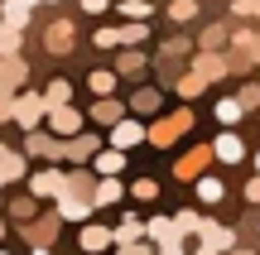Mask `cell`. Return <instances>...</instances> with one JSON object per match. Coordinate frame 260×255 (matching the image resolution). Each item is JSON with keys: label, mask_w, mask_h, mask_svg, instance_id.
<instances>
[{"label": "cell", "mask_w": 260, "mask_h": 255, "mask_svg": "<svg viewBox=\"0 0 260 255\" xmlns=\"http://www.w3.org/2000/svg\"><path fill=\"white\" fill-rule=\"evenodd\" d=\"M44 116H48V101L39 92H19L15 96V125H19V130H39Z\"/></svg>", "instance_id": "6da1fadb"}, {"label": "cell", "mask_w": 260, "mask_h": 255, "mask_svg": "<svg viewBox=\"0 0 260 255\" xmlns=\"http://www.w3.org/2000/svg\"><path fill=\"white\" fill-rule=\"evenodd\" d=\"M188 125H193V111H174L169 121H154V125H149L145 140H149V144H159V150H169V144H174L178 135L188 130Z\"/></svg>", "instance_id": "7a4b0ae2"}, {"label": "cell", "mask_w": 260, "mask_h": 255, "mask_svg": "<svg viewBox=\"0 0 260 255\" xmlns=\"http://www.w3.org/2000/svg\"><path fill=\"white\" fill-rule=\"evenodd\" d=\"M44 121H48V130H53V135H63V140H68V135H77V130H82V111H77V106H48V116H44Z\"/></svg>", "instance_id": "3957f363"}, {"label": "cell", "mask_w": 260, "mask_h": 255, "mask_svg": "<svg viewBox=\"0 0 260 255\" xmlns=\"http://www.w3.org/2000/svg\"><path fill=\"white\" fill-rule=\"evenodd\" d=\"M29 154L34 159H48V164H58L63 159V135H53V130H29Z\"/></svg>", "instance_id": "277c9868"}, {"label": "cell", "mask_w": 260, "mask_h": 255, "mask_svg": "<svg viewBox=\"0 0 260 255\" xmlns=\"http://www.w3.org/2000/svg\"><path fill=\"white\" fill-rule=\"evenodd\" d=\"M63 183H68V173L53 169V164H48V169H39V173H29V193H34V198H58V193H63Z\"/></svg>", "instance_id": "5b68a950"}, {"label": "cell", "mask_w": 260, "mask_h": 255, "mask_svg": "<svg viewBox=\"0 0 260 255\" xmlns=\"http://www.w3.org/2000/svg\"><path fill=\"white\" fill-rule=\"evenodd\" d=\"M96 150H102V140L87 135V130H77V135H68V140H63V159H73V164H92Z\"/></svg>", "instance_id": "8992f818"}, {"label": "cell", "mask_w": 260, "mask_h": 255, "mask_svg": "<svg viewBox=\"0 0 260 255\" xmlns=\"http://www.w3.org/2000/svg\"><path fill=\"white\" fill-rule=\"evenodd\" d=\"M145 125H140V121H130V116H121V121H116L111 125V144H116V150H135V144H145Z\"/></svg>", "instance_id": "52a82bcc"}, {"label": "cell", "mask_w": 260, "mask_h": 255, "mask_svg": "<svg viewBox=\"0 0 260 255\" xmlns=\"http://www.w3.org/2000/svg\"><path fill=\"white\" fill-rule=\"evenodd\" d=\"M193 72L203 77V82H217V77H226L232 67H226V58L217 53V48H203V53L193 58Z\"/></svg>", "instance_id": "ba28073f"}, {"label": "cell", "mask_w": 260, "mask_h": 255, "mask_svg": "<svg viewBox=\"0 0 260 255\" xmlns=\"http://www.w3.org/2000/svg\"><path fill=\"white\" fill-rule=\"evenodd\" d=\"M212 159H222V164H241V159H246L241 135H236V130H222V135L212 140Z\"/></svg>", "instance_id": "9c48e42d"}, {"label": "cell", "mask_w": 260, "mask_h": 255, "mask_svg": "<svg viewBox=\"0 0 260 255\" xmlns=\"http://www.w3.org/2000/svg\"><path fill=\"white\" fill-rule=\"evenodd\" d=\"M58 217H68V222H87V217H92V198H77V193H58Z\"/></svg>", "instance_id": "30bf717a"}, {"label": "cell", "mask_w": 260, "mask_h": 255, "mask_svg": "<svg viewBox=\"0 0 260 255\" xmlns=\"http://www.w3.org/2000/svg\"><path fill=\"white\" fill-rule=\"evenodd\" d=\"M121 169H125V150H116V144L92 154V173H96V178H116Z\"/></svg>", "instance_id": "8fae6325"}, {"label": "cell", "mask_w": 260, "mask_h": 255, "mask_svg": "<svg viewBox=\"0 0 260 255\" xmlns=\"http://www.w3.org/2000/svg\"><path fill=\"white\" fill-rule=\"evenodd\" d=\"M58 222H63V217H58V212H48V217L29 222V227H24V241H29V246H48V241L58 236Z\"/></svg>", "instance_id": "7c38bea8"}, {"label": "cell", "mask_w": 260, "mask_h": 255, "mask_svg": "<svg viewBox=\"0 0 260 255\" xmlns=\"http://www.w3.org/2000/svg\"><path fill=\"white\" fill-rule=\"evenodd\" d=\"M77 246H82L87 255H102L106 246H116V241H111V231H106V227H96V222H87V227L77 231Z\"/></svg>", "instance_id": "4fadbf2b"}, {"label": "cell", "mask_w": 260, "mask_h": 255, "mask_svg": "<svg viewBox=\"0 0 260 255\" xmlns=\"http://www.w3.org/2000/svg\"><path fill=\"white\" fill-rule=\"evenodd\" d=\"M44 44H48V53H73V19H53Z\"/></svg>", "instance_id": "5bb4252c"}, {"label": "cell", "mask_w": 260, "mask_h": 255, "mask_svg": "<svg viewBox=\"0 0 260 255\" xmlns=\"http://www.w3.org/2000/svg\"><path fill=\"white\" fill-rule=\"evenodd\" d=\"M24 77H29V63L19 53H10L5 63H0V87H5V92H15V87H24Z\"/></svg>", "instance_id": "9a60e30c"}, {"label": "cell", "mask_w": 260, "mask_h": 255, "mask_svg": "<svg viewBox=\"0 0 260 255\" xmlns=\"http://www.w3.org/2000/svg\"><path fill=\"white\" fill-rule=\"evenodd\" d=\"M207 159H212V144H198V150L193 154H183V159H178V178H198V173H203L207 169Z\"/></svg>", "instance_id": "2e32d148"}, {"label": "cell", "mask_w": 260, "mask_h": 255, "mask_svg": "<svg viewBox=\"0 0 260 255\" xmlns=\"http://www.w3.org/2000/svg\"><path fill=\"white\" fill-rule=\"evenodd\" d=\"M125 183L121 178H96V193H92V207H111V202H121Z\"/></svg>", "instance_id": "e0dca14e"}, {"label": "cell", "mask_w": 260, "mask_h": 255, "mask_svg": "<svg viewBox=\"0 0 260 255\" xmlns=\"http://www.w3.org/2000/svg\"><path fill=\"white\" fill-rule=\"evenodd\" d=\"M121 116H125V106L116 101V96H102V101L92 106V121H96V125H116Z\"/></svg>", "instance_id": "ac0fdd59"}, {"label": "cell", "mask_w": 260, "mask_h": 255, "mask_svg": "<svg viewBox=\"0 0 260 255\" xmlns=\"http://www.w3.org/2000/svg\"><path fill=\"white\" fill-rule=\"evenodd\" d=\"M203 241H207V246H212V250H232L236 246V236H232V231H226V227H217V222H207V227H203Z\"/></svg>", "instance_id": "d6986e66"}, {"label": "cell", "mask_w": 260, "mask_h": 255, "mask_svg": "<svg viewBox=\"0 0 260 255\" xmlns=\"http://www.w3.org/2000/svg\"><path fill=\"white\" fill-rule=\"evenodd\" d=\"M236 39V53H246V63H260V34H255V29H241V34H232Z\"/></svg>", "instance_id": "ffe728a7"}, {"label": "cell", "mask_w": 260, "mask_h": 255, "mask_svg": "<svg viewBox=\"0 0 260 255\" xmlns=\"http://www.w3.org/2000/svg\"><path fill=\"white\" fill-rule=\"evenodd\" d=\"M15 178H24V159H19V154H10V150H0V188H5V183H15Z\"/></svg>", "instance_id": "44dd1931"}, {"label": "cell", "mask_w": 260, "mask_h": 255, "mask_svg": "<svg viewBox=\"0 0 260 255\" xmlns=\"http://www.w3.org/2000/svg\"><path fill=\"white\" fill-rule=\"evenodd\" d=\"M140 236H145V222H140V217H125L121 227L111 231V241H116V246H130V241H140Z\"/></svg>", "instance_id": "7402d4cb"}, {"label": "cell", "mask_w": 260, "mask_h": 255, "mask_svg": "<svg viewBox=\"0 0 260 255\" xmlns=\"http://www.w3.org/2000/svg\"><path fill=\"white\" fill-rule=\"evenodd\" d=\"M241 116H246L241 96H222V101H217V121H222V125H236Z\"/></svg>", "instance_id": "603a6c76"}, {"label": "cell", "mask_w": 260, "mask_h": 255, "mask_svg": "<svg viewBox=\"0 0 260 255\" xmlns=\"http://www.w3.org/2000/svg\"><path fill=\"white\" fill-rule=\"evenodd\" d=\"M203 227H207V217H198V212H174V231L178 236H203Z\"/></svg>", "instance_id": "cb8c5ba5"}, {"label": "cell", "mask_w": 260, "mask_h": 255, "mask_svg": "<svg viewBox=\"0 0 260 255\" xmlns=\"http://www.w3.org/2000/svg\"><path fill=\"white\" fill-rule=\"evenodd\" d=\"M145 72V53H135V48H125L121 58H116V77H135Z\"/></svg>", "instance_id": "d4e9b609"}, {"label": "cell", "mask_w": 260, "mask_h": 255, "mask_svg": "<svg viewBox=\"0 0 260 255\" xmlns=\"http://www.w3.org/2000/svg\"><path fill=\"white\" fill-rule=\"evenodd\" d=\"M130 111H135V116H154L159 111V92H154V87L135 92V96H130Z\"/></svg>", "instance_id": "484cf974"}, {"label": "cell", "mask_w": 260, "mask_h": 255, "mask_svg": "<svg viewBox=\"0 0 260 255\" xmlns=\"http://www.w3.org/2000/svg\"><path fill=\"white\" fill-rule=\"evenodd\" d=\"M87 87H92L96 96H111V92H116V67H102V72H92V77H87Z\"/></svg>", "instance_id": "4316f807"}, {"label": "cell", "mask_w": 260, "mask_h": 255, "mask_svg": "<svg viewBox=\"0 0 260 255\" xmlns=\"http://www.w3.org/2000/svg\"><path fill=\"white\" fill-rule=\"evenodd\" d=\"M145 34H149V24H145V19H125V24H121V44H125V48L145 44Z\"/></svg>", "instance_id": "83f0119b"}, {"label": "cell", "mask_w": 260, "mask_h": 255, "mask_svg": "<svg viewBox=\"0 0 260 255\" xmlns=\"http://www.w3.org/2000/svg\"><path fill=\"white\" fill-rule=\"evenodd\" d=\"M198 198H203V202H222L226 198L222 178H207V173H203V178H198Z\"/></svg>", "instance_id": "f1b7e54d"}, {"label": "cell", "mask_w": 260, "mask_h": 255, "mask_svg": "<svg viewBox=\"0 0 260 255\" xmlns=\"http://www.w3.org/2000/svg\"><path fill=\"white\" fill-rule=\"evenodd\" d=\"M68 96H73V87H68V82H63V77H53V82H48V87H44V101H48V106H63V101H68Z\"/></svg>", "instance_id": "f546056e"}, {"label": "cell", "mask_w": 260, "mask_h": 255, "mask_svg": "<svg viewBox=\"0 0 260 255\" xmlns=\"http://www.w3.org/2000/svg\"><path fill=\"white\" fill-rule=\"evenodd\" d=\"M145 236H149V241H164V236H178V231H174V217H154V222H145Z\"/></svg>", "instance_id": "4dcf8cb0"}, {"label": "cell", "mask_w": 260, "mask_h": 255, "mask_svg": "<svg viewBox=\"0 0 260 255\" xmlns=\"http://www.w3.org/2000/svg\"><path fill=\"white\" fill-rule=\"evenodd\" d=\"M19 39H24V34H19V24H0V53H19Z\"/></svg>", "instance_id": "1f68e13d"}, {"label": "cell", "mask_w": 260, "mask_h": 255, "mask_svg": "<svg viewBox=\"0 0 260 255\" xmlns=\"http://www.w3.org/2000/svg\"><path fill=\"white\" fill-rule=\"evenodd\" d=\"M34 193H29V198H15V202H10V217H15V222H29V217H34Z\"/></svg>", "instance_id": "d6a6232c"}, {"label": "cell", "mask_w": 260, "mask_h": 255, "mask_svg": "<svg viewBox=\"0 0 260 255\" xmlns=\"http://www.w3.org/2000/svg\"><path fill=\"white\" fill-rule=\"evenodd\" d=\"M193 15H198V0H174V5H169V19H178V24L193 19Z\"/></svg>", "instance_id": "836d02e7"}, {"label": "cell", "mask_w": 260, "mask_h": 255, "mask_svg": "<svg viewBox=\"0 0 260 255\" xmlns=\"http://www.w3.org/2000/svg\"><path fill=\"white\" fill-rule=\"evenodd\" d=\"M121 15L125 19H149V0H121Z\"/></svg>", "instance_id": "e575fe53"}, {"label": "cell", "mask_w": 260, "mask_h": 255, "mask_svg": "<svg viewBox=\"0 0 260 255\" xmlns=\"http://www.w3.org/2000/svg\"><path fill=\"white\" fill-rule=\"evenodd\" d=\"M203 87H207V82H203V77L193 72V67H188V77H178V92H183V96H198Z\"/></svg>", "instance_id": "d590c367"}, {"label": "cell", "mask_w": 260, "mask_h": 255, "mask_svg": "<svg viewBox=\"0 0 260 255\" xmlns=\"http://www.w3.org/2000/svg\"><path fill=\"white\" fill-rule=\"evenodd\" d=\"M130 193H135L140 202H149V198L159 193V183H154V178H135V183H130Z\"/></svg>", "instance_id": "8d00e7d4"}, {"label": "cell", "mask_w": 260, "mask_h": 255, "mask_svg": "<svg viewBox=\"0 0 260 255\" xmlns=\"http://www.w3.org/2000/svg\"><path fill=\"white\" fill-rule=\"evenodd\" d=\"M226 44V24H207V34H203V48H222Z\"/></svg>", "instance_id": "74e56055"}, {"label": "cell", "mask_w": 260, "mask_h": 255, "mask_svg": "<svg viewBox=\"0 0 260 255\" xmlns=\"http://www.w3.org/2000/svg\"><path fill=\"white\" fill-rule=\"evenodd\" d=\"M154 255H183V236H164V241H154Z\"/></svg>", "instance_id": "f35d334b"}, {"label": "cell", "mask_w": 260, "mask_h": 255, "mask_svg": "<svg viewBox=\"0 0 260 255\" xmlns=\"http://www.w3.org/2000/svg\"><path fill=\"white\" fill-rule=\"evenodd\" d=\"M96 48H116V44H121V29H96Z\"/></svg>", "instance_id": "ab89813d"}, {"label": "cell", "mask_w": 260, "mask_h": 255, "mask_svg": "<svg viewBox=\"0 0 260 255\" xmlns=\"http://www.w3.org/2000/svg\"><path fill=\"white\" fill-rule=\"evenodd\" d=\"M236 96H241V106H246V111H251V106H260V87H255V82H246Z\"/></svg>", "instance_id": "60d3db41"}, {"label": "cell", "mask_w": 260, "mask_h": 255, "mask_svg": "<svg viewBox=\"0 0 260 255\" xmlns=\"http://www.w3.org/2000/svg\"><path fill=\"white\" fill-rule=\"evenodd\" d=\"M0 121H15V96L0 87Z\"/></svg>", "instance_id": "b9f144b4"}, {"label": "cell", "mask_w": 260, "mask_h": 255, "mask_svg": "<svg viewBox=\"0 0 260 255\" xmlns=\"http://www.w3.org/2000/svg\"><path fill=\"white\" fill-rule=\"evenodd\" d=\"M121 255H154V246L149 241H130V246H121Z\"/></svg>", "instance_id": "7bdbcfd3"}, {"label": "cell", "mask_w": 260, "mask_h": 255, "mask_svg": "<svg viewBox=\"0 0 260 255\" xmlns=\"http://www.w3.org/2000/svg\"><path fill=\"white\" fill-rule=\"evenodd\" d=\"M232 10H236V15H255V19H260V0H236Z\"/></svg>", "instance_id": "ee69618b"}, {"label": "cell", "mask_w": 260, "mask_h": 255, "mask_svg": "<svg viewBox=\"0 0 260 255\" xmlns=\"http://www.w3.org/2000/svg\"><path fill=\"white\" fill-rule=\"evenodd\" d=\"M246 202H260V173H255V178H246Z\"/></svg>", "instance_id": "f6af8a7d"}, {"label": "cell", "mask_w": 260, "mask_h": 255, "mask_svg": "<svg viewBox=\"0 0 260 255\" xmlns=\"http://www.w3.org/2000/svg\"><path fill=\"white\" fill-rule=\"evenodd\" d=\"M82 10H87V15H102V10H106V0H82Z\"/></svg>", "instance_id": "bcb514c9"}, {"label": "cell", "mask_w": 260, "mask_h": 255, "mask_svg": "<svg viewBox=\"0 0 260 255\" xmlns=\"http://www.w3.org/2000/svg\"><path fill=\"white\" fill-rule=\"evenodd\" d=\"M193 255H222V250H212V246H207V241H203V246H198Z\"/></svg>", "instance_id": "7dc6e473"}, {"label": "cell", "mask_w": 260, "mask_h": 255, "mask_svg": "<svg viewBox=\"0 0 260 255\" xmlns=\"http://www.w3.org/2000/svg\"><path fill=\"white\" fill-rule=\"evenodd\" d=\"M29 255H53V250H48V246H29Z\"/></svg>", "instance_id": "c3c4849f"}, {"label": "cell", "mask_w": 260, "mask_h": 255, "mask_svg": "<svg viewBox=\"0 0 260 255\" xmlns=\"http://www.w3.org/2000/svg\"><path fill=\"white\" fill-rule=\"evenodd\" d=\"M226 255H251V250H236V246H232V250H226Z\"/></svg>", "instance_id": "681fc988"}, {"label": "cell", "mask_w": 260, "mask_h": 255, "mask_svg": "<svg viewBox=\"0 0 260 255\" xmlns=\"http://www.w3.org/2000/svg\"><path fill=\"white\" fill-rule=\"evenodd\" d=\"M255 169H260V150H255Z\"/></svg>", "instance_id": "f907efd6"}, {"label": "cell", "mask_w": 260, "mask_h": 255, "mask_svg": "<svg viewBox=\"0 0 260 255\" xmlns=\"http://www.w3.org/2000/svg\"><path fill=\"white\" fill-rule=\"evenodd\" d=\"M0 236H5V222H0Z\"/></svg>", "instance_id": "816d5d0a"}, {"label": "cell", "mask_w": 260, "mask_h": 255, "mask_svg": "<svg viewBox=\"0 0 260 255\" xmlns=\"http://www.w3.org/2000/svg\"><path fill=\"white\" fill-rule=\"evenodd\" d=\"M0 255H10V250H0Z\"/></svg>", "instance_id": "f5cc1de1"}, {"label": "cell", "mask_w": 260, "mask_h": 255, "mask_svg": "<svg viewBox=\"0 0 260 255\" xmlns=\"http://www.w3.org/2000/svg\"><path fill=\"white\" fill-rule=\"evenodd\" d=\"M102 255H106V250H102Z\"/></svg>", "instance_id": "db71d44e"}]
</instances>
